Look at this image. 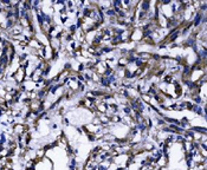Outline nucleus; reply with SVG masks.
Masks as SVG:
<instances>
[{
  "label": "nucleus",
  "mask_w": 207,
  "mask_h": 170,
  "mask_svg": "<svg viewBox=\"0 0 207 170\" xmlns=\"http://www.w3.org/2000/svg\"><path fill=\"white\" fill-rule=\"evenodd\" d=\"M11 77L14 79V82L17 83V84H21V83L25 81V77H26L25 69H23V68H20V66H19L18 69L13 72Z\"/></svg>",
  "instance_id": "obj_1"
},
{
  "label": "nucleus",
  "mask_w": 207,
  "mask_h": 170,
  "mask_svg": "<svg viewBox=\"0 0 207 170\" xmlns=\"http://www.w3.org/2000/svg\"><path fill=\"white\" fill-rule=\"evenodd\" d=\"M156 163L160 168H166L167 164H168V157L164 156V155H161V156L156 159Z\"/></svg>",
  "instance_id": "obj_2"
}]
</instances>
